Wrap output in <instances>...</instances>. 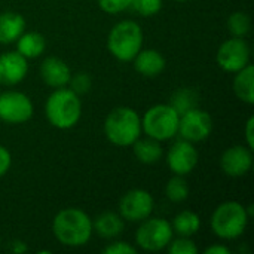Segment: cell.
Instances as JSON below:
<instances>
[{"mask_svg":"<svg viewBox=\"0 0 254 254\" xmlns=\"http://www.w3.org/2000/svg\"><path fill=\"white\" fill-rule=\"evenodd\" d=\"M173 226L165 219H146L135 232V243L144 252H161L173 240Z\"/></svg>","mask_w":254,"mask_h":254,"instance_id":"52a82bcc","label":"cell"},{"mask_svg":"<svg viewBox=\"0 0 254 254\" xmlns=\"http://www.w3.org/2000/svg\"><path fill=\"white\" fill-rule=\"evenodd\" d=\"M247 208L237 202L228 201L220 204L211 216V229L222 240H235L241 237L249 223Z\"/></svg>","mask_w":254,"mask_h":254,"instance_id":"5b68a950","label":"cell"},{"mask_svg":"<svg viewBox=\"0 0 254 254\" xmlns=\"http://www.w3.org/2000/svg\"><path fill=\"white\" fill-rule=\"evenodd\" d=\"M253 128H254V118L253 116H250L249 118V121H247V124H246V141H247V147L249 149H254V132H253Z\"/></svg>","mask_w":254,"mask_h":254,"instance_id":"1f68e13d","label":"cell"},{"mask_svg":"<svg viewBox=\"0 0 254 254\" xmlns=\"http://www.w3.org/2000/svg\"><path fill=\"white\" fill-rule=\"evenodd\" d=\"M132 150L135 158L146 165H152L156 164L161 156H162V147H161V141L147 137V138H137L132 144Z\"/></svg>","mask_w":254,"mask_h":254,"instance_id":"d6986e66","label":"cell"},{"mask_svg":"<svg viewBox=\"0 0 254 254\" xmlns=\"http://www.w3.org/2000/svg\"><path fill=\"white\" fill-rule=\"evenodd\" d=\"M143 45V30L131 19L118 22L107 36V49L119 61L129 63L140 52Z\"/></svg>","mask_w":254,"mask_h":254,"instance_id":"277c9868","label":"cell"},{"mask_svg":"<svg viewBox=\"0 0 254 254\" xmlns=\"http://www.w3.org/2000/svg\"><path fill=\"white\" fill-rule=\"evenodd\" d=\"M101 10L107 13H119L131 6V0H97Z\"/></svg>","mask_w":254,"mask_h":254,"instance_id":"f1b7e54d","label":"cell"},{"mask_svg":"<svg viewBox=\"0 0 254 254\" xmlns=\"http://www.w3.org/2000/svg\"><path fill=\"white\" fill-rule=\"evenodd\" d=\"M68 85H70V89L73 92L80 95V94H86L91 89L92 80H91V76L88 73H77V74L70 77Z\"/></svg>","mask_w":254,"mask_h":254,"instance_id":"83f0119b","label":"cell"},{"mask_svg":"<svg viewBox=\"0 0 254 254\" xmlns=\"http://www.w3.org/2000/svg\"><path fill=\"white\" fill-rule=\"evenodd\" d=\"M173 231L180 237H192L201 228V219L196 213L190 210H185L179 213L173 220Z\"/></svg>","mask_w":254,"mask_h":254,"instance_id":"603a6c76","label":"cell"},{"mask_svg":"<svg viewBox=\"0 0 254 254\" xmlns=\"http://www.w3.org/2000/svg\"><path fill=\"white\" fill-rule=\"evenodd\" d=\"M104 254H137L135 247H132L131 244L125 243V241H118L113 244H109L107 247L103 249Z\"/></svg>","mask_w":254,"mask_h":254,"instance_id":"f546056e","label":"cell"},{"mask_svg":"<svg viewBox=\"0 0 254 254\" xmlns=\"http://www.w3.org/2000/svg\"><path fill=\"white\" fill-rule=\"evenodd\" d=\"M165 195L173 202H183L189 196V186L183 176H174L168 180L165 186Z\"/></svg>","mask_w":254,"mask_h":254,"instance_id":"cb8c5ba5","label":"cell"},{"mask_svg":"<svg viewBox=\"0 0 254 254\" xmlns=\"http://www.w3.org/2000/svg\"><path fill=\"white\" fill-rule=\"evenodd\" d=\"M25 30V19L18 12L0 13V43L9 45L18 40Z\"/></svg>","mask_w":254,"mask_h":254,"instance_id":"e0dca14e","label":"cell"},{"mask_svg":"<svg viewBox=\"0 0 254 254\" xmlns=\"http://www.w3.org/2000/svg\"><path fill=\"white\" fill-rule=\"evenodd\" d=\"M10 164H12V156H10L9 150L0 144V177H3L9 171Z\"/></svg>","mask_w":254,"mask_h":254,"instance_id":"4dcf8cb0","label":"cell"},{"mask_svg":"<svg viewBox=\"0 0 254 254\" xmlns=\"http://www.w3.org/2000/svg\"><path fill=\"white\" fill-rule=\"evenodd\" d=\"M46 48V40L40 33L28 31L22 33L16 40V52L24 58H37L43 54Z\"/></svg>","mask_w":254,"mask_h":254,"instance_id":"44dd1931","label":"cell"},{"mask_svg":"<svg viewBox=\"0 0 254 254\" xmlns=\"http://www.w3.org/2000/svg\"><path fill=\"white\" fill-rule=\"evenodd\" d=\"M216 60L225 71L237 73L250 64V46L244 37H232L220 45Z\"/></svg>","mask_w":254,"mask_h":254,"instance_id":"30bf717a","label":"cell"},{"mask_svg":"<svg viewBox=\"0 0 254 254\" xmlns=\"http://www.w3.org/2000/svg\"><path fill=\"white\" fill-rule=\"evenodd\" d=\"M234 92L241 101L254 104V68L252 64H247L244 68L237 71L234 79Z\"/></svg>","mask_w":254,"mask_h":254,"instance_id":"ffe728a7","label":"cell"},{"mask_svg":"<svg viewBox=\"0 0 254 254\" xmlns=\"http://www.w3.org/2000/svg\"><path fill=\"white\" fill-rule=\"evenodd\" d=\"M205 254H229V249L225 247V246H219V244H214L208 249H205Z\"/></svg>","mask_w":254,"mask_h":254,"instance_id":"d6a6232c","label":"cell"},{"mask_svg":"<svg viewBox=\"0 0 254 254\" xmlns=\"http://www.w3.org/2000/svg\"><path fill=\"white\" fill-rule=\"evenodd\" d=\"M45 115L49 124L58 129L73 128L82 115L79 95L67 88H57L46 100Z\"/></svg>","mask_w":254,"mask_h":254,"instance_id":"7a4b0ae2","label":"cell"},{"mask_svg":"<svg viewBox=\"0 0 254 254\" xmlns=\"http://www.w3.org/2000/svg\"><path fill=\"white\" fill-rule=\"evenodd\" d=\"M176 1H186V0H176Z\"/></svg>","mask_w":254,"mask_h":254,"instance_id":"836d02e7","label":"cell"},{"mask_svg":"<svg viewBox=\"0 0 254 254\" xmlns=\"http://www.w3.org/2000/svg\"><path fill=\"white\" fill-rule=\"evenodd\" d=\"M213 131V119L211 116L201 110L199 107H195L179 118V129L177 134L182 135L183 140H188L190 143H198L210 137Z\"/></svg>","mask_w":254,"mask_h":254,"instance_id":"ba28073f","label":"cell"},{"mask_svg":"<svg viewBox=\"0 0 254 254\" xmlns=\"http://www.w3.org/2000/svg\"><path fill=\"white\" fill-rule=\"evenodd\" d=\"M141 16H153L162 7V0H131V6Z\"/></svg>","mask_w":254,"mask_h":254,"instance_id":"484cf974","label":"cell"},{"mask_svg":"<svg viewBox=\"0 0 254 254\" xmlns=\"http://www.w3.org/2000/svg\"><path fill=\"white\" fill-rule=\"evenodd\" d=\"M132 61L134 68L146 77H156L165 68V58L156 49H140Z\"/></svg>","mask_w":254,"mask_h":254,"instance_id":"2e32d148","label":"cell"},{"mask_svg":"<svg viewBox=\"0 0 254 254\" xmlns=\"http://www.w3.org/2000/svg\"><path fill=\"white\" fill-rule=\"evenodd\" d=\"M198 164V150L193 144L188 140L176 141L167 155V165L168 168L177 176H186Z\"/></svg>","mask_w":254,"mask_h":254,"instance_id":"7c38bea8","label":"cell"},{"mask_svg":"<svg viewBox=\"0 0 254 254\" xmlns=\"http://www.w3.org/2000/svg\"><path fill=\"white\" fill-rule=\"evenodd\" d=\"M34 106L28 95L18 91L0 94V121L6 124H24L31 119Z\"/></svg>","mask_w":254,"mask_h":254,"instance_id":"9c48e42d","label":"cell"},{"mask_svg":"<svg viewBox=\"0 0 254 254\" xmlns=\"http://www.w3.org/2000/svg\"><path fill=\"white\" fill-rule=\"evenodd\" d=\"M252 28V19L246 12H234L228 18V30L234 37H244Z\"/></svg>","mask_w":254,"mask_h":254,"instance_id":"d4e9b609","label":"cell"},{"mask_svg":"<svg viewBox=\"0 0 254 254\" xmlns=\"http://www.w3.org/2000/svg\"><path fill=\"white\" fill-rule=\"evenodd\" d=\"M155 202L152 195L144 189H132L119 201V214L128 222H143L150 217Z\"/></svg>","mask_w":254,"mask_h":254,"instance_id":"8fae6325","label":"cell"},{"mask_svg":"<svg viewBox=\"0 0 254 254\" xmlns=\"http://www.w3.org/2000/svg\"><path fill=\"white\" fill-rule=\"evenodd\" d=\"M179 113L170 104L150 107L141 119V131L158 141L173 138L179 129Z\"/></svg>","mask_w":254,"mask_h":254,"instance_id":"8992f818","label":"cell"},{"mask_svg":"<svg viewBox=\"0 0 254 254\" xmlns=\"http://www.w3.org/2000/svg\"><path fill=\"white\" fill-rule=\"evenodd\" d=\"M28 73L27 58L21 54L4 52L0 55V85L13 86L24 80Z\"/></svg>","mask_w":254,"mask_h":254,"instance_id":"5bb4252c","label":"cell"},{"mask_svg":"<svg viewBox=\"0 0 254 254\" xmlns=\"http://www.w3.org/2000/svg\"><path fill=\"white\" fill-rule=\"evenodd\" d=\"M40 77L51 88H64L71 77L70 67L58 57H48L40 64Z\"/></svg>","mask_w":254,"mask_h":254,"instance_id":"9a60e30c","label":"cell"},{"mask_svg":"<svg viewBox=\"0 0 254 254\" xmlns=\"http://www.w3.org/2000/svg\"><path fill=\"white\" fill-rule=\"evenodd\" d=\"M52 231L63 246L82 247L92 237V220L79 208H64L54 217Z\"/></svg>","mask_w":254,"mask_h":254,"instance_id":"6da1fadb","label":"cell"},{"mask_svg":"<svg viewBox=\"0 0 254 254\" xmlns=\"http://www.w3.org/2000/svg\"><path fill=\"white\" fill-rule=\"evenodd\" d=\"M199 103V95L195 89L192 88H179L176 89L171 97H170V106L180 115L198 107Z\"/></svg>","mask_w":254,"mask_h":254,"instance_id":"7402d4cb","label":"cell"},{"mask_svg":"<svg viewBox=\"0 0 254 254\" xmlns=\"http://www.w3.org/2000/svg\"><path fill=\"white\" fill-rule=\"evenodd\" d=\"M253 165L252 149L246 146H232L226 149L220 158V167L223 173L229 177L246 176Z\"/></svg>","mask_w":254,"mask_h":254,"instance_id":"4fadbf2b","label":"cell"},{"mask_svg":"<svg viewBox=\"0 0 254 254\" xmlns=\"http://www.w3.org/2000/svg\"><path fill=\"white\" fill-rule=\"evenodd\" d=\"M104 134L115 146H131L141 134V119L131 107H116L104 121Z\"/></svg>","mask_w":254,"mask_h":254,"instance_id":"3957f363","label":"cell"},{"mask_svg":"<svg viewBox=\"0 0 254 254\" xmlns=\"http://www.w3.org/2000/svg\"><path fill=\"white\" fill-rule=\"evenodd\" d=\"M124 228H125V223L121 214H116L112 211H106L97 216V219L92 222V232H95L98 237L106 238V240L121 235Z\"/></svg>","mask_w":254,"mask_h":254,"instance_id":"ac0fdd59","label":"cell"},{"mask_svg":"<svg viewBox=\"0 0 254 254\" xmlns=\"http://www.w3.org/2000/svg\"><path fill=\"white\" fill-rule=\"evenodd\" d=\"M167 247L171 254H198V247L189 240V237H180L179 240L171 241Z\"/></svg>","mask_w":254,"mask_h":254,"instance_id":"4316f807","label":"cell"}]
</instances>
